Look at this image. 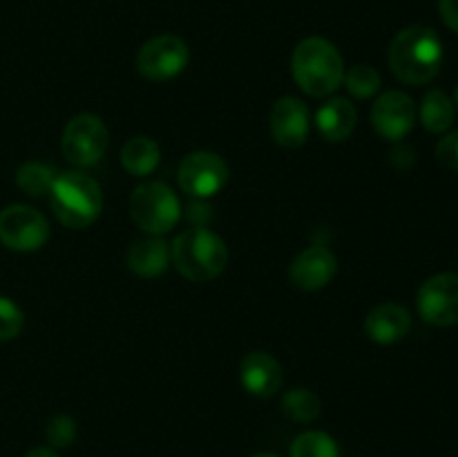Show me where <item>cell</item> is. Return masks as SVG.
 I'll return each mask as SVG.
<instances>
[{
  "label": "cell",
  "mask_w": 458,
  "mask_h": 457,
  "mask_svg": "<svg viewBox=\"0 0 458 457\" xmlns=\"http://www.w3.org/2000/svg\"><path fill=\"white\" fill-rule=\"evenodd\" d=\"M231 177V168L222 155L213 151L188 152L177 168V182L192 200H208L217 195Z\"/></svg>",
  "instance_id": "ba28073f"
},
{
  "label": "cell",
  "mask_w": 458,
  "mask_h": 457,
  "mask_svg": "<svg viewBox=\"0 0 458 457\" xmlns=\"http://www.w3.org/2000/svg\"><path fill=\"white\" fill-rule=\"evenodd\" d=\"M268 125H271L273 142L293 151L307 143L309 133H311V112L302 99L286 94L273 103Z\"/></svg>",
  "instance_id": "7c38bea8"
},
{
  "label": "cell",
  "mask_w": 458,
  "mask_h": 457,
  "mask_svg": "<svg viewBox=\"0 0 458 457\" xmlns=\"http://www.w3.org/2000/svg\"><path fill=\"white\" fill-rule=\"evenodd\" d=\"M438 13L443 22L458 34V0H438Z\"/></svg>",
  "instance_id": "f1b7e54d"
},
{
  "label": "cell",
  "mask_w": 458,
  "mask_h": 457,
  "mask_svg": "<svg viewBox=\"0 0 458 457\" xmlns=\"http://www.w3.org/2000/svg\"><path fill=\"white\" fill-rule=\"evenodd\" d=\"M49 222L38 209L9 204L0 211V245L16 254H31L47 245Z\"/></svg>",
  "instance_id": "52a82bcc"
},
{
  "label": "cell",
  "mask_w": 458,
  "mask_h": 457,
  "mask_svg": "<svg viewBox=\"0 0 458 457\" xmlns=\"http://www.w3.org/2000/svg\"><path fill=\"white\" fill-rule=\"evenodd\" d=\"M191 63L186 40L174 34H159L146 40L137 52V70L148 81H170Z\"/></svg>",
  "instance_id": "9c48e42d"
},
{
  "label": "cell",
  "mask_w": 458,
  "mask_h": 457,
  "mask_svg": "<svg viewBox=\"0 0 458 457\" xmlns=\"http://www.w3.org/2000/svg\"><path fill=\"white\" fill-rule=\"evenodd\" d=\"M454 106L458 108V85H456V92H454Z\"/></svg>",
  "instance_id": "1f68e13d"
},
{
  "label": "cell",
  "mask_w": 458,
  "mask_h": 457,
  "mask_svg": "<svg viewBox=\"0 0 458 457\" xmlns=\"http://www.w3.org/2000/svg\"><path fill=\"white\" fill-rule=\"evenodd\" d=\"M107 142H110V133H107L106 121L92 112H81L72 116L63 128L61 152L70 164L89 168L103 160Z\"/></svg>",
  "instance_id": "8992f818"
},
{
  "label": "cell",
  "mask_w": 458,
  "mask_h": 457,
  "mask_svg": "<svg viewBox=\"0 0 458 457\" xmlns=\"http://www.w3.org/2000/svg\"><path fill=\"white\" fill-rule=\"evenodd\" d=\"M293 81L304 94L313 99L331 97L343 85L344 58L331 40L309 36L300 40L291 56Z\"/></svg>",
  "instance_id": "7a4b0ae2"
},
{
  "label": "cell",
  "mask_w": 458,
  "mask_h": 457,
  "mask_svg": "<svg viewBox=\"0 0 458 457\" xmlns=\"http://www.w3.org/2000/svg\"><path fill=\"white\" fill-rule=\"evenodd\" d=\"M358 112L353 103L344 97H331L318 108L316 128L320 137L329 143L347 142L356 130Z\"/></svg>",
  "instance_id": "2e32d148"
},
{
  "label": "cell",
  "mask_w": 458,
  "mask_h": 457,
  "mask_svg": "<svg viewBox=\"0 0 458 457\" xmlns=\"http://www.w3.org/2000/svg\"><path fill=\"white\" fill-rule=\"evenodd\" d=\"M371 125L385 142H403L416 124V103L403 90H387L371 106Z\"/></svg>",
  "instance_id": "8fae6325"
},
{
  "label": "cell",
  "mask_w": 458,
  "mask_h": 457,
  "mask_svg": "<svg viewBox=\"0 0 458 457\" xmlns=\"http://www.w3.org/2000/svg\"><path fill=\"white\" fill-rule=\"evenodd\" d=\"M240 384L253 397L268 399L277 394V390L284 384V370L273 354L255 349L242 358Z\"/></svg>",
  "instance_id": "5bb4252c"
},
{
  "label": "cell",
  "mask_w": 458,
  "mask_h": 457,
  "mask_svg": "<svg viewBox=\"0 0 458 457\" xmlns=\"http://www.w3.org/2000/svg\"><path fill=\"white\" fill-rule=\"evenodd\" d=\"M58 177V170L45 161H25L16 170V186L30 197L49 195L54 182Z\"/></svg>",
  "instance_id": "ffe728a7"
},
{
  "label": "cell",
  "mask_w": 458,
  "mask_h": 457,
  "mask_svg": "<svg viewBox=\"0 0 458 457\" xmlns=\"http://www.w3.org/2000/svg\"><path fill=\"white\" fill-rule=\"evenodd\" d=\"M182 202L165 182H141L130 195L132 222L146 236H165L182 220Z\"/></svg>",
  "instance_id": "5b68a950"
},
{
  "label": "cell",
  "mask_w": 458,
  "mask_h": 457,
  "mask_svg": "<svg viewBox=\"0 0 458 457\" xmlns=\"http://www.w3.org/2000/svg\"><path fill=\"white\" fill-rule=\"evenodd\" d=\"M282 412L295 424H311L322 412V401L313 390L293 388L282 397Z\"/></svg>",
  "instance_id": "44dd1931"
},
{
  "label": "cell",
  "mask_w": 458,
  "mask_h": 457,
  "mask_svg": "<svg viewBox=\"0 0 458 457\" xmlns=\"http://www.w3.org/2000/svg\"><path fill=\"white\" fill-rule=\"evenodd\" d=\"M338 273V260L329 246L311 245L300 251L289 267V278L298 289L320 291Z\"/></svg>",
  "instance_id": "4fadbf2b"
},
{
  "label": "cell",
  "mask_w": 458,
  "mask_h": 457,
  "mask_svg": "<svg viewBox=\"0 0 458 457\" xmlns=\"http://www.w3.org/2000/svg\"><path fill=\"white\" fill-rule=\"evenodd\" d=\"M186 220L192 227H206L208 220H213V209L206 204V200H192L186 209Z\"/></svg>",
  "instance_id": "4316f807"
},
{
  "label": "cell",
  "mask_w": 458,
  "mask_h": 457,
  "mask_svg": "<svg viewBox=\"0 0 458 457\" xmlns=\"http://www.w3.org/2000/svg\"><path fill=\"white\" fill-rule=\"evenodd\" d=\"M25 327V312L16 300L0 296V341H12Z\"/></svg>",
  "instance_id": "d4e9b609"
},
{
  "label": "cell",
  "mask_w": 458,
  "mask_h": 457,
  "mask_svg": "<svg viewBox=\"0 0 458 457\" xmlns=\"http://www.w3.org/2000/svg\"><path fill=\"white\" fill-rule=\"evenodd\" d=\"M411 314L398 303H378L365 316V334L378 345H394L407 336Z\"/></svg>",
  "instance_id": "9a60e30c"
},
{
  "label": "cell",
  "mask_w": 458,
  "mask_h": 457,
  "mask_svg": "<svg viewBox=\"0 0 458 457\" xmlns=\"http://www.w3.org/2000/svg\"><path fill=\"white\" fill-rule=\"evenodd\" d=\"M454 116H456L454 101H452L443 90L438 88L429 90V92L423 97V101H420L419 119L428 133H434V134L447 133V130L452 128V124H454Z\"/></svg>",
  "instance_id": "d6986e66"
},
{
  "label": "cell",
  "mask_w": 458,
  "mask_h": 457,
  "mask_svg": "<svg viewBox=\"0 0 458 457\" xmlns=\"http://www.w3.org/2000/svg\"><path fill=\"white\" fill-rule=\"evenodd\" d=\"M161 148L159 143L146 134L128 139L121 148V166L128 170L132 177H148L152 170L159 166Z\"/></svg>",
  "instance_id": "ac0fdd59"
},
{
  "label": "cell",
  "mask_w": 458,
  "mask_h": 457,
  "mask_svg": "<svg viewBox=\"0 0 458 457\" xmlns=\"http://www.w3.org/2000/svg\"><path fill=\"white\" fill-rule=\"evenodd\" d=\"M76 435H79V426H76L74 417L65 415V412L54 415L45 426V439H47L49 448H54V451L70 448L76 442Z\"/></svg>",
  "instance_id": "cb8c5ba5"
},
{
  "label": "cell",
  "mask_w": 458,
  "mask_h": 457,
  "mask_svg": "<svg viewBox=\"0 0 458 457\" xmlns=\"http://www.w3.org/2000/svg\"><path fill=\"white\" fill-rule=\"evenodd\" d=\"M443 40L432 27L410 25L394 36L387 61L394 76L407 85H428L443 67Z\"/></svg>",
  "instance_id": "6da1fadb"
},
{
  "label": "cell",
  "mask_w": 458,
  "mask_h": 457,
  "mask_svg": "<svg viewBox=\"0 0 458 457\" xmlns=\"http://www.w3.org/2000/svg\"><path fill=\"white\" fill-rule=\"evenodd\" d=\"M389 161H392L394 168H398V170L411 168V166H414V161H416L414 148L405 146V143H403V142H396V146H394L392 155H389Z\"/></svg>",
  "instance_id": "83f0119b"
},
{
  "label": "cell",
  "mask_w": 458,
  "mask_h": 457,
  "mask_svg": "<svg viewBox=\"0 0 458 457\" xmlns=\"http://www.w3.org/2000/svg\"><path fill=\"white\" fill-rule=\"evenodd\" d=\"M416 307L429 325H458V273L443 272L429 276L416 294Z\"/></svg>",
  "instance_id": "30bf717a"
},
{
  "label": "cell",
  "mask_w": 458,
  "mask_h": 457,
  "mask_svg": "<svg viewBox=\"0 0 458 457\" xmlns=\"http://www.w3.org/2000/svg\"><path fill=\"white\" fill-rule=\"evenodd\" d=\"M49 202L58 222L67 228H88L98 220L103 211V191L92 175L83 170H67L58 173Z\"/></svg>",
  "instance_id": "277c9868"
},
{
  "label": "cell",
  "mask_w": 458,
  "mask_h": 457,
  "mask_svg": "<svg viewBox=\"0 0 458 457\" xmlns=\"http://www.w3.org/2000/svg\"><path fill=\"white\" fill-rule=\"evenodd\" d=\"M25 457H61L58 455L54 448L49 446H38V448H31V451H27Z\"/></svg>",
  "instance_id": "f546056e"
},
{
  "label": "cell",
  "mask_w": 458,
  "mask_h": 457,
  "mask_svg": "<svg viewBox=\"0 0 458 457\" xmlns=\"http://www.w3.org/2000/svg\"><path fill=\"white\" fill-rule=\"evenodd\" d=\"M437 160L441 161L445 168L458 170V130L447 133L445 137L437 143Z\"/></svg>",
  "instance_id": "484cf974"
},
{
  "label": "cell",
  "mask_w": 458,
  "mask_h": 457,
  "mask_svg": "<svg viewBox=\"0 0 458 457\" xmlns=\"http://www.w3.org/2000/svg\"><path fill=\"white\" fill-rule=\"evenodd\" d=\"M128 267L139 278H157L170 267V245L164 236L139 237L128 249Z\"/></svg>",
  "instance_id": "e0dca14e"
},
{
  "label": "cell",
  "mask_w": 458,
  "mask_h": 457,
  "mask_svg": "<svg viewBox=\"0 0 458 457\" xmlns=\"http://www.w3.org/2000/svg\"><path fill=\"white\" fill-rule=\"evenodd\" d=\"M343 83L352 97L371 99L374 94H378L380 85H383V79H380L376 67L360 63V65H353L349 67V70H344Z\"/></svg>",
  "instance_id": "603a6c76"
},
{
  "label": "cell",
  "mask_w": 458,
  "mask_h": 457,
  "mask_svg": "<svg viewBox=\"0 0 458 457\" xmlns=\"http://www.w3.org/2000/svg\"><path fill=\"white\" fill-rule=\"evenodd\" d=\"M250 457H280V455H276V453H255V455Z\"/></svg>",
  "instance_id": "4dcf8cb0"
},
{
  "label": "cell",
  "mask_w": 458,
  "mask_h": 457,
  "mask_svg": "<svg viewBox=\"0 0 458 457\" xmlns=\"http://www.w3.org/2000/svg\"><path fill=\"white\" fill-rule=\"evenodd\" d=\"M170 263L188 280L208 282L222 276L226 269L228 246L222 236L210 228L191 227L170 245Z\"/></svg>",
  "instance_id": "3957f363"
},
{
  "label": "cell",
  "mask_w": 458,
  "mask_h": 457,
  "mask_svg": "<svg viewBox=\"0 0 458 457\" xmlns=\"http://www.w3.org/2000/svg\"><path fill=\"white\" fill-rule=\"evenodd\" d=\"M291 457H340V446L325 430H307L291 442Z\"/></svg>",
  "instance_id": "7402d4cb"
}]
</instances>
